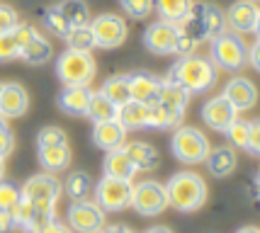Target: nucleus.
I'll return each instance as SVG.
<instances>
[{"instance_id":"nucleus-16","label":"nucleus","mask_w":260,"mask_h":233,"mask_svg":"<svg viewBox=\"0 0 260 233\" xmlns=\"http://www.w3.org/2000/svg\"><path fill=\"white\" fill-rule=\"evenodd\" d=\"M224 97L231 102V107L236 112H248L258 102V88L248 78H234L224 88Z\"/></svg>"},{"instance_id":"nucleus-24","label":"nucleus","mask_w":260,"mask_h":233,"mask_svg":"<svg viewBox=\"0 0 260 233\" xmlns=\"http://www.w3.org/2000/svg\"><path fill=\"white\" fill-rule=\"evenodd\" d=\"M187 102H190V92H185L180 85H173V83H163L160 88V95H158V105L163 110L168 112L170 117L175 122L180 124L182 114L187 110Z\"/></svg>"},{"instance_id":"nucleus-37","label":"nucleus","mask_w":260,"mask_h":233,"mask_svg":"<svg viewBox=\"0 0 260 233\" xmlns=\"http://www.w3.org/2000/svg\"><path fill=\"white\" fill-rule=\"evenodd\" d=\"M22 199V189L17 187L15 182H8V180H0V209L10 211L17 207V202Z\"/></svg>"},{"instance_id":"nucleus-25","label":"nucleus","mask_w":260,"mask_h":233,"mask_svg":"<svg viewBox=\"0 0 260 233\" xmlns=\"http://www.w3.org/2000/svg\"><path fill=\"white\" fill-rule=\"evenodd\" d=\"M105 175L107 178H117V180H132L136 175V168L132 163V158L126 155V151L119 146L114 151H107L105 158Z\"/></svg>"},{"instance_id":"nucleus-53","label":"nucleus","mask_w":260,"mask_h":233,"mask_svg":"<svg viewBox=\"0 0 260 233\" xmlns=\"http://www.w3.org/2000/svg\"><path fill=\"white\" fill-rule=\"evenodd\" d=\"M0 88H3V83H0Z\"/></svg>"},{"instance_id":"nucleus-31","label":"nucleus","mask_w":260,"mask_h":233,"mask_svg":"<svg viewBox=\"0 0 260 233\" xmlns=\"http://www.w3.org/2000/svg\"><path fill=\"white\" fill-rule=\"evenodd\" d=\"M56 8L66 17V22L71 27H83V24L90 22V10H88V5L83 0H63V3H58Z\"/></svg>"},{"instance_id":"nucleus-49","label":"nucleus","mask_w":260,"mask_h":233,"mask_svg":"<svg viewBox=\"0 0 260 233\" xmlns=\"http://www.w3.org/2000/svg\"><path fill=\"white\" fill-rule=\"evenodd\" d=\"M146 233H173L170 228H166V226H153V228H148Z\"/></svg>"},{"instance_id":"nucleus-13","label":"nucleus","mask_w":260,"mask_h":233,"mask_svg":"<svg viewBox=\"0 0 260 233\" xmlns=\"http://www.w3.org/2000/svg\"><path fill=\"white\" fill-rule=\"evenodd\" d=\"M175 42H178V24L173 22H153L144 34V44L151 54L156 56H170L175 51Z\"/></svg>"},{"instance_id":"nucleus-19","label":"nucleus","mask_w":260,"mask_h":233,"mask_svg":"<svg viewBox=\"0 0 260 233\" xmlns=\"http://www.w3.org/2000/svg\"><path fill=\"white\" fill-rule=\"evenodd\" d=\"M92 141H95L98 148H102V151L107 153V151H114V148L124 146L126 131H124V126L117 122V119L92 122Z\"/></svg>"},{"instance_id":"nucleus-50","label":"nucleus","mask_w":260,"mask_h":233,"mask_svg":"<svg viewBox=\"0 0 260 233\" xmlns=\"http://www.w3.org/2000/svg\"><path fill=\"white\" fill-rule=\"evenodd\" d=\"M236 233H260V231L255 228V226H243V228H238Z\"/></svg>"},{"instance_id":"nucleus-28","label":"nucleus","mask_w":260,"mask_h":233,"mask_svg":"<svg viewBox=\"0 0 260 233\" xmlns=\"http://www.w3.org/2000/svg\"><path fill=\"white\" fill-rule=\"evenodd\" d=\"M39 163L46 173H61L66 170L71 163V148L68 144L63 146H49V148H39Z\"/></svg>"},{"instance_id":"nucleus-54","label":"nucleus","mask_w":260,"mask_h":233,"mask_svg":"<svg viewBox=\"0 0 260 233\" xmlns=\"http://www.w3.org/2000/svg\"><path fill=\"white\" fill-rule=\"evenodd\" d=\"M253 3H258V0H253Z\"/></svg>"},{"instance_id":"nucleus-52","label":"nucleus","mask_w":260,"mask_h":233,"mask_svg":"<svg viewBox=\"0 0 260 233\" xmlns=\"http://www.w3.org/2000/svg\"><path fill=\"white\" fill-rule=\"evenodd\" d=\"M3 126H5V117L0 114V129H3Z\"/></svg>"},{"instance_id":"nucleus-4","label":"nucleus","mask_w":260,"mask_h":233,"mask_svg":"<svg viewBox=\"0 0 260 233\" xmlns=\"http://www.w3.org/2000/svg\"><path fill=\"white\" fill-rule=\"evenodd\" d=\"M95 73H98V63L90 51L66 49L56 61V76L63 85H90Z\"/></svg>"},{"instance_id":"nucleus-35","label":"nucleus","mask_w":260,"mask_h":233,"mask_svg":"<svg viewBox=\"0 0 260 233\" xmlns=\"http://www.w3.org/2000/svg\"><path fill=\"white\" fill-rule=\"evenodd\" d=\"M144 126H148V129H170V126H178V122L160 107L158 102H153V105H146V124Z\"/></svg>"},{"instance_id":"nucleus-23","label":"nucleus","mask_w":260,"mask_h":233,"mask_svg":"<svg viewBox=\"0 0 260 233\" xmlns=\"http://www.w3.org/2000/svg\"><path fill=\"white\" fill-rule=\"evenodd\" d=\"M122 148H124L126 155L132 158L136 173H153V170L160 165L158 151L151 144H146V141H129V144H124Z\"/></svg>"},{"instance_id":"nucleus-51","label":"nucleus","mask_w":260,"mask_h":233,"mask_svg":"<svg viewBox=\"0 0 260 233\" xmlns=\"http://www.w3.org/2000/svg\"><path fill=\"white\" fill-rule=\"evenodd\" d=\"M5 178V158H0V180Z\"/></svg>"},{"instance_id":"nucleus-42","label":"nucleus","mask_w":260,"mask_h":233,"mask_svg":"<svg viewBox=\"0 0 260 233\" xmlns=\"http://www.w3.org/2000/svg\"><path fill=\"white\" fill-rule=\"evenodd\" d=\"M197 46H200V44H194L190 37H185V34L178 32V42H175V51H173V54H178L182 58V56L194 54V49H197Z\"/></svg>"},{"instance_id":"nucleus-30","label":"nucleus","mask_w":260,"mask_h":233,"mask_svg":"<svg viewBox=\"0 0 260 233\" xmlns=\"http://www.w3.org/2000/svg\"><path fill=\"white\" fill-rule=\"evenodd\" d=\"M85 117H88L90 122H107V119H114V117H117V105H114L112 100H107L102 92H92Z\"/></svg>"},{"instance_id":"nucleus-11","label":"nucleus","mask_w":260,"mask_h":233,"mask_svg":"<svg viewBox=\"0 0 260 233\" xmlns=\"http://www.w3.org/2000/svg\"><path fill=\"white\" fill-rule=\"evenodd\" d=\"M12 219L15 226H20L29 233L39 226H44L46 221L56 219V207L54 204H44V202H34L29 197H22L17 202V207L12 209Z\"/></svg>"},{"instance_id":"nucleus-27","label":"nucleus","mask_w":260,"mask_h":233,"mask_svg":"<svg viewBox=\"0 0 260 233\" xmlns=\"http://www.w3.org/2000/svg\"><path fill=\"white\" fill-rule=\"evenodd\" d=\"M54 54V49H51V42L46 39L44 34H34L32 39L24 44V49L20 51V58L27 61V63H34V66H39V63H46L49 58Z\"/></svg>"},{"instance_id":"nucleus-45","label":"nucleus","mask_w":260,"mask_h":233,"mask_svg":"<svg viewBox=\"0 0 260 233\" xmlns=\"http://www.w3.org/2000/svg\"><path fill=\"white\" fill-rule=\"evenodd\" d=\"M29 233H73V231L68 228L66 223L51 219V221H46L44 226H39V228H34V231H29Z\"/></svg>"},{"instance_id":"nucleus-26","label":"nucleus","mask_w":260,"mask_h":233,"mask_svg":"<svg viewBox=\"0 0 260 233\" xmlns=\"http://www.w3.org/2000/svg\"><path fill=\"white\" fill-rule=\"evenodd\" d=\"M117 122L124 126V131H134V129H144L146 124V105L136 100H126L117 105Z\"/></svg>"},{"instance_id":"nucleus-12","label":"nucleus","mask_w":260,"mask_h":233,"mask_svg":"<svg viewBox=\"0 0 260 233\" xmlns=\"http://www.w3.org/2000/svg\"><path fill=\"white\" fill-rule=\"evenodd\" d=\"M224 20H226L229 29H234L236 34L255 32V29H258V22H260L258 3H253V0H238V3H234L226 10Z\"/></svg>"},{"instance_id":"nucleus-17","label":"nucleus","mask_w":260,"mask_h":233,"mask_svg":"<svg viewBox=\"0 0 260 233\" xmlns=\"http://www.w3.org/2000/svg\"><path fill=\"white\" fill-rule=\"evenodd\" d=\"M29 110V95L20 83H3L0 88V114L5 119L22 117Z\"/></svg>"},{"instance_id":"nucleus-34","label":"nucleus","mask_w":260,"mask_h":233,"mask_svg":"<svg viewBox=\"0 0 260 233\" xmlns=\"http://www.w3.org/2000/svg\"><path fill=\"white\" fill-rule=\"evenodd\" d=\"M92 189V182H90V175L88 173H83V170H76V173H71L66 180V192L68 197L76 202V199H88V194H90Z\"/></svg>"},{"instance_id":"nucleus-36","label":"nucleus","mask_w":260,"mask_h":233,"mask_svg":"<svg viewBox=\"0 0 260 233\" xmlns=\"http://www.w3.org/2000/svg\"><path fill=\"white\" fill-rule=\"evenodd\" d=\"M248 131H250V122L236 117L234 122L229 124V129L224 134L229 136V141H231L234 148H243V151H246V146H248Z\"/></svg>"},{"instance_id":"nucleus-41","label":"nucleus","mask_w":260,"mask_h":233,"mask_svg":"<svg viewBox=\"0 0 260 233\" xmlns=\"http://www.w3.org/2000/svg\"><path fill=\"white\" fill-rule=\"evenodd\" d=\"M17 24H20V15H17V10L10 8V5H0V34L12 32Z\"/></svg>"},{"instance_id":"nucleus-22","label":"nucleus","mask_w":260,"mask_h":233,"mask_svg":"<svg viewBox=\"0 0 260 233\" xmlns=\"http://www.w3.org/2000/svg\"><path fill=\"white\" fill-rule=\"evenodd\" d=\"M90 95V85H66V90L58 95V107L71 117H85Z\"/></svg>"},{"instance_id":"nucleus-48","label":"nucleus","mask_w":260,"mask_h":233,"mask_svg":"<svg viewBox=\"0 0 260 233\" xmlns=\"http://www.w3.org/2000/svg\"><path fill=\"white\" fill-rule=\"evenodd\" d=\"M248 61L253 68H258V44H253V49L248 51Z\"/></svg>"},{"instance_id":"nucleus-18","label":"nucleus","mask_w":260,"mask_h":233,"mask_svg":"<svg viewBox=\"0 0 260 233\" xmlns=\"http://www.w3.org/2000/svg\"><path fill=\"white\" fill-rule=\"evenodd\" d=\"M160 88H163V80L151 73H132L129 76V97L141 105H153L158 102Z\"/></svg>"},{"instance_id":"nucleus-43","label":"nucleus","mask_w":260,"mask_h":233,"mask_svg":"<svg viewBox=\"0 0 260 233\" xmlns=\"http://www.w3.org/2000/svg\"><path fill=\"white\" fill-rule=\"evenodd\" d=\"M12 148H15V136L8 126H3L0 129V158H8L12 153Z\"/></svg>"},{"instance_id":"nucleus-46","label":"nucleus","mask_w":260,"mask_h":233,"mask_svg":"<svg viewBox=\"0 0 260 233\" xmlns=\"http://www.w3.org/2000/svg\"><path fill=\"white\" fill-rule=\"evenodd\" d=\"M15 228V219H12L10 211L0 209V233H10Z\"/></svg>"},{"instance_id":"nucleus-15","label":"nucleus","mask_w":260,"mask_h":233,"mask_svg":"<svg viewBox=\"0 0 260 233\" xmlns=\"http://www.w3.org/2000/svg\"><path fill=\"white\" fill-rule=\"evenodd\" d=\"M238 117V112L231 107V102L224 97V95H216V97H212V100L204 102L202 107V119L204 124L212 129V131H219L224 134L229 129V124L234 122Z\"/></svg>"},{"instance_id":"nucleus-8","label":"nucleus","mask_w":260,"mask_h":233,"mask_svg":"<svg viewBox=\"0 0 260 233\" xmlns=\"http://www.w3.org/2000/svg\"><path fill=\"white\" fill-rule=\"evenodd\" d=\"M92 32V39H95V46L100 49H117L126 42L129 37V27H126V20L119 17V15H112V12H105V15H98L95 20L88 22Z\"/></svg>"},{"instance_id":"nucleus-5","label":"nucleus","mask_w":260,"mask_h":233,"mask_svg":"<svg viewBox=\"0 0 260 233\" xmlns=\"http://www.w3.org/2000/svg\"><path fill=\"white\" fill-rule=\"evenodd\" d=\"M212 63L219 71H229V73H236L248 63V46L241 42L238 34H229L221 32L219 37L212 39Z\"/></svg>"},{"instance_id":"nucleus-10","label":"nucleus","mask_w":260,"mask_h":233,"mask_svg":"<svg viewBox=\"0 0 260 233\" xmlns=\"http://www.w3.org/2000/svg\"><path fill=\"white\" fill-rule=\"evenodd\" d=\"M132 187H134L132 180H117L105 175L95 187V202L105 211H124L132 204Z\"/></svg>"},{"instance_id":"nucleus-38","label":"nucleus","mask_w":260,"mask_h":233,"mask_svg":"<svg viewBox=\"0 0 260 233\" xmlns=\"http://www.w3.org/2000/svg\"><path fill=\"white\" fill-rule=\"evenodd\" d=\"M44 24H46V29L54 34V37H61V39H63V37H66L68 32H71V24H68V22H66V17H63V15L58 12L56 5L46 10V15H44Z\"/></svg>"},{"instance_id":"nucleus-14","label":"nucleus","mask_w":260,"mask_h":233,"mask_svg":"<svg viewBox=\"0 0 260 233\" xmlns=\"http://www.w3.org/2000/svg\"><path fill=\"white\" fill-rule=\"evenodd\" d=\"M22 197H29L34 202H44V204H58L61 197V182L54 178V173H42V175H34L24 182L22 187Z\"/></svg>"},{"instance_id":"nucleus-6","label":"nucleus","mask_w":260,"mask_h":233,"mask_svg":"<svg viewBox=\"0 0 260 233\" xmlns=\"http://www.w3.org/2000/svg\"><path fill=\"white\" fill-rule=\"evenodd\" d=\"M170 148H173V155L180 163L197 165V163H204V158L209 153V141H207V136L200 129L178 124V129H175L173 139H170Z\"/></svg>"},{"instance_id":"nucleus-3","label":"nucleus","mask_w":260,"mask_h":233,"mask_svg":"<svg viewBox=\"0 0 260 233\" xmlns=\"http://www.w3.org/2000/svg\"><path fill=\"white\" fill-rule=\"evenodd\" d=\"M168 207L178 211H197L207 202V182L197 173H175L166 185Z\"/></svg>"},{"instance_id":"nucleus-44","label":"nucleus","mask_w":260,"mask_h":233,"mask_svg":"<svg viewBox=\"0 0 260 233\" xmlns=\"http://www.w3.org/2000/svg\"><path fill=\"white\" fill-rule=\"evenodd\" d=\"M246 151H250V155H258L260 153V124L258 122H250L248 146H246Z\"/></svg>"},{"instance_id":"nucleus-2","label":"nucleus","mask_w":260,"mask_h":233,"mask_svg":"<svg viewBox=\"0 0 260 233\" xmlns=\"http://www.w3.org/2000/svg\"><path fill=\"white\" fill-rule=\"evenodd\" d=\"M175 24H178V32L185 34V37H190L194 44L212 42L214 37H219L221 32H226L224 12L219 10L216 5H209V3H192L190 12Z\"/></svg>"},{"instance_id":"nucleus-40","label":"nucleus","mask_w":260,"mask_h":233,"mask_svg":"<svg viewBox=\"0 0 260 233\" xmlns=\"http://www.w3.org/2000/svg\"><path fill=\"white\" fill-rule=\"evenodd\" d=\"M119 5L134 20H146L148 15L153 12V0H119Z\"/></svg>"},{"instance_id":"nucleus-1","label":"nucleus","mask_w":260,"mask_h":233,"mask_svg":"<svg viewBox=\"0 0 260 233\" xmlns=\"http://www.w3.org/2000/svg\"><path fill=\"white\" fill-rule=\"evenodd\" d=\"M216 76H219V68L212 63L209 56H182L178 63H173V68L168 71V76L163 83H173V85H180L185 92L190 95H197V92H204L209 90L216 83Z\"/></svg>"},{"instance_id":"nucleus-47","label":"nucleus","mask_w":260,"mask_h":233,"mask_svg":"<svg viewBox=\"0 0 260 233\" xmlns=\"http://www.w3.org/2000/svg\"><path fill=\"white\" fill-rule=\"evenodd\" d=\"M100 233H132L126 226H119V223H114V226H105Z\"/></svg>"},{"instance_id":"nucleus-32","label":"nucleus","mask_w":260,"mask_h":233,"mask_svg":"<svg viewBox=\"0 0 260 233\" xmlns=\"http://www.w3.org/2000/svg\"><path fill=\"white\" fill-rule=\"evenodd\" d=\"M63 39H66V49H71V51H90L92 54V49H95V39H92V32L88 24L71 27V32Z\"/></svg>"},{"instance_id":"nucleus-9","label":"nucleus","mask_w":260,"mask_h":233,"mask_svg":"<svg viewBox=\"0 0 260 233\" xmlns=\"http://www.w3.org/2000/svg\"><path fill=\"white\" fill-rule=\"evenodd\" d=\"M141 216H158L168 209V194L166 185H160L156 180H144L132 187V204Z\"/></svg>"},{"instance_id":"nucleus-20","label":"nucleus","mask_w":260,"mask_h":233,"mask_svg":"<svg viewBox=\"0 0 260 233\" xmlns=\"http://www.w3.org/2000/svg\"><path fill=\"white\" fill-rule=\"evenodd\" d=\"M37 29L32 24H17L12 32L0 34V61H12V58H20V51L24 49V44L32 39Z\"/></svg>"},{"instance_id":"nucleus-29","label":"nucleus","mask_w":260,"mask_h":233,"mask_svg":"<svg viewBox=\"0 0 260 233\" xmlns=\"http://www.w3.org/2000/svg\"><path fill=\"white\" fill-rule=\"evenodd\" d=\"M192 3L194 0H153V10L158 12L160 20L175 24L190 12Z\"/></svg>"},{"instance_id":"nucleus-7","label":"nucleus","mask_w":260,"mask_h":233,"mask_svg":"<svg viewBox=\"0 0 260 233\" xmlns=\"http://www.w3.org/2000/svg\"><path fill=\"white\" fill-rule=\"evenodd\" d=\"M107 226V211L98 202L76 199L68 207V228L76 233H100Z\"/></svg>"},{"instance_id":"nucleus-39","label":"nucleus","mask_w":260,"mask_h":233,"mask_svg":"<svg viewBox=\"0 0 260 233\" xmlns=\"http://www.w3.org/2000/svg\"><path fill=\"white\" fill-rule=\"evenodd\" d=\"M68 144V136L61 126H44L37 134V146L39 148H49V146H63Z\"/></svg>"},{"instance_id":"nucleus-21","label":"nucleus","mask_w":260,"mask_h":233,"mask_svg":"<svg viewBox=\"0 0 260 233\" xmlns=\"http://www.w3.org/2000/svg\"><path fill=\"white\" fill-rule=\"evenodd\" d=\"M207 170L214 178H229L238 168V155L234 146H219V148H209V153L204 158Z\"/></svg>"},{"instance_id":"nucleus-33","label":"nucleus","mask_w":260,"mask_h":233,"mask_svg":"<svg viewBox=\"0 0 260 233\" xmlns=\"http://www.w3.org/2000/svg\"><path fill=\"white\" fill-rule=\"evenodd\" d=\"M100 92L107 100H112L114 105H122V102L132 100L129 97V76H114L110 80H105Z\"/></svg>"}]
</instances>
